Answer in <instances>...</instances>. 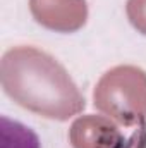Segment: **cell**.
<instances>
[{"instance_id":"3","label":"cell","mask_w":146,"mask_h":148,"mask_svg":"<svg viewBox=\"0 0 146 148\" xmlns=\"http://www.w3.org/2000/svg\"><path fill=\"white\" fill-rule=\"evenodd\" d=\"M29 5L40 24L57 31L81 28L88 16L84 0H29Z\"/></svg>"},{"instance_id":"6","label":"cell","mask_w":146,"mask_h":148,"mask_svg":"<svg viewBox=\"0 0 146 148\" xmlns=\"http://www.w3.org/2000/svg\"><path fill=\"white\" fill-rule=\"evenodd\" d=\"M127 16L136 29L146 35V0H129Z\"/></svg>"},{"instance_id":"1","label":"cell","mask_w":146,"mask_h":148,"mask_svg":"<svg viewBox=\"0 0 146 148\" xmlns=\"http://www.w3.org/2000/svg\"><path fill=\"white\" fill-rule=\"evenodd\" d=\"M2 86L24 109L65 121L84 109V98L65 69L48 53L17 47L2 59Z\"/></svg>"},{"instance_id":"2","label":"cell","mask_w":146,"mask_h":148,"mask_svg":"<svg viewBox=\"0 0 146 148\" xmlns=\"http://www.w3.org/2000/svg\"><path fill=\"white\" fill-rule=\"evenodd\" d=\"M95 105L129 126L146 117V73L132 66H119L105 74L95 90Z\"/></svg>"},{"instance_id":"5","label":"cell","mask_w":146,"mask_h":148,"mask_svg":"<svg viewBox=\"0 0 146 148\" xmlns=\"http://www.w3.org/2000/svg\"><path fill=\"white\" fill-rule=\"evenodd\" d=\"M2 148H40L38 136L26 126L2 119Z\"/></svg>"},{"instance_id":"4","label":"cell","mask_w":146,"mask_h":148,"mask_svg":"<svg viewBox=\"0 0 146 148\" xmlns=\"http://www.w3.org/2000/svg\"><path fill=\"white\" fill-rule=\"evenodd\" d=\"M71 141L74 148H120L124 138L108 119L86 115L72 124Z\"/></svg>"}]
</instances>
